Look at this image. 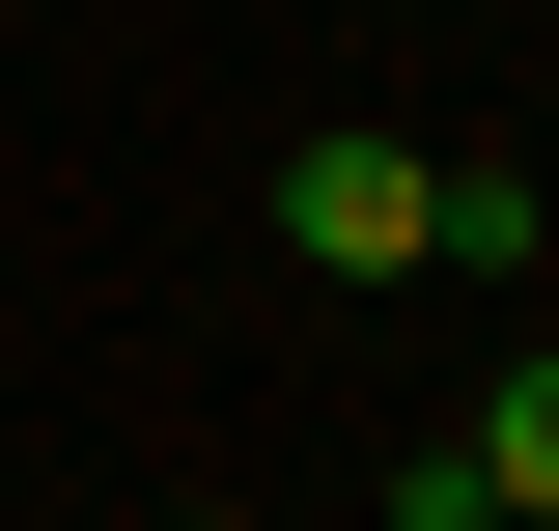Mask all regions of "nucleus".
Returning a JSON list of instances; mask_svg holds the SVG:
<instances>
[{
    "mask_svg": "<svg viewBox=\"0 0 559 531\" xmlns=\"http://www.w3.org/2000/svg\"><path fill=\"white\" fill-rule=\"evenodd\" d=\"M280 252L308 280H419V168L392 140H308V168H280Z\"/></svg>",
    "mask_w": 559,
    "mask_h": 531,
    "instance_id": "f257e3e1",
    "label": "nucleus"
},
{
    "mask_svg": "<svg viewBox=\"0 0 559 531\" xmlns=\"http://www.w3.org/2000/svg\"><path fill=\"white\" fill-rule=\"evenodd\" d=\"M476 504H559V335H532V364L476 392Z\"/></svg>",
    "mask_w": 559,
    "mask_h": 531,
    "instance_id": "f03ea898",
    "label": "nucleus"
},
{
    "mask_svg": "<svg viewBox=\"0 0 559 531\" xmlns=\"http://www.w3.org/2000/svg\"><path fill=\"white\" fill-rule=\"evenodd\" d=\"M476 531H559V504H476Z\"/></svg>",
    "mask_w": 559,
    "mask_h": 531,
    "instance_id": "7ed1b4c3",
    "label": "nucleus"
}]
</instances>
